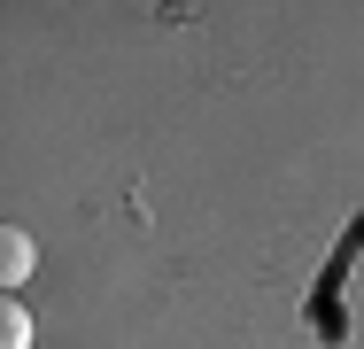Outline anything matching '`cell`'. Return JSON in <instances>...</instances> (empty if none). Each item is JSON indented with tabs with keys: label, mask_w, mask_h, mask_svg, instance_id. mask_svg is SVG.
<instances>
[{
	"label": "cell",
	"mask_w": 364,
	"mask_h": 349,
	"mask_svg": "<svg viewBox=\"0 0 364 349\" xmlns=\"http://www.w3.org/2000/svg\"><path fill=\"white\" fill-rule=\"evenodd\" d=\"M0 279H8V287L31 279V233H23V225H0Z\"/></svg>",
	"instance_id": "cell-1"
},
{
	"label": "cell",
	"mask_w": 364,
	"mask_h": 349,
	"mask_svg": "<svg viewBox=\"0 0 364 349\" xmlns=\"http://www.w3.org/2000/svg\"><path fill=\"white\" fill-rule=\"evenodd\" d=\"M0 349H31V311H23L16 295L0 303Z\"/></svg>",
	"instance_id": "cell-2"
}]
</instances>
